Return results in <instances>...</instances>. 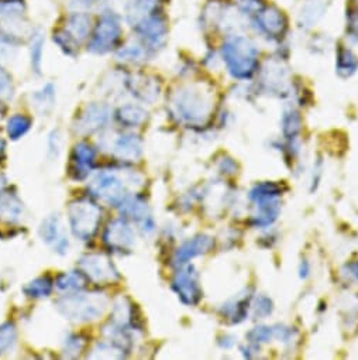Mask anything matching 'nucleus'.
<instances>
[{
	"instance_id": "72a5a7b5",
	"label": "nucleus",
	"mask_w": 358,
	"mask_h": 360,
	"mask_svg": "<svg viewBox=\"0 0 358 360\" xmlns=\"http://www.w3.org/2000/svg\"><path fill=\"white\" fill-rule=\"evenodd\" d=\"M75 2L81 6H85V8H95L100 4H105V0H75Z\"/></svg>"
},
{
	"instance_id": "2f4dec72",
	"label": "nucleus",
	"mask_w": 358,
	"mask_h": 360,
	"mask_svg": "<svg viewBox=\"0 0 358 360\" xmlns=\"http://www.w3.org/2000/svg\"><path fill=\"white\" fill-rule=\"evenodd\" d=\"M257 305H260V308H258V307H256L257 315L265 316V315L271 314V311H272V307H271V301H270L268 298H265V297H261V298L257 301Z\"/></svg>"
},
{
	"instance_id": "b1692460",
	"label": "nucleus",
	"mask_w": 358,
	"mask_h": 360,
	"mask_svg": "<svg viewBox=\"0 0 358 360\" xmlns=\"http://www.w3.org/2000/svg\"><path fill=\"white\" fill-rule=\"evenodd\" d=\"M130 84L133 85L131 86V91L133 94H135L142 101H151L154 99L157 95H158V89L155 86L151 88V81H147V79H135V81H130Z\"/></svg>"
},
{
	"instance_id": "473e14b6",
	"label": "nucleus",
	"mask_w": 358,
	"mask_h": 360,
	"mask_svg": "<svg viewBox=\"0 0 358 360\" xmlns=\"http://www.w3.org/2000/svg\"><path fill=\"white\" fill-rule=\"evenodd\" d=\"M344 274L347 276V278L354 280V281H358V262L351 263V264H347Z\"/></svg>"
},
{
	"instance_id": "2eb2a0df",
	"label": "nucleus",
	"mask_w": 358,
	"mask_h": 360,
	"mask_svg": "<svg viewBox=\"0 0 358 360\" xmlns=\"http://www.w3.org/2000/svg\"><path fill=\"white\" fill-rule=\"evenodd\" d=\"M113 154L120 160H137L141 155L140 139L134 134H120L113 141Z\"/></svg>"
},
{
	"instance_id": "f3484780",
	"label": "nucleus",
	"mask_w": 358,
	"mask_h": 360,
	"mask_svg": "<svg viewBox=\"0 0 358 360\" xmlns=\"http://www.w3.org/2000/svg\"><path fill=\"white\" fill-rule=\"evenodd\" d=\"M121 205H123V214L131 218L133 221L141 222L144 225L148 219H151L147 212L145 202L140 198H130L127 201H123Z\"/></svg>"
},
{
	"instance_id": "7ed1b4c3",
	"label": "nucleus",
	"mask_w": 358,
	"mask_h": 360,
	"mask_svg": "<svg viewBox=\"0 0 358 360\" xmlns=\"http://www.w3.org/2000/svg\"><path fill=\"white\" fill-rule=\"evenodd\" d=\"M69 224L74 235L81 240H89L98 231L100 222V210L89 201H77L68 210Z\"/></svg>"
},
{
	"instance_id": "20e7f679",
	"label": "nucleus",
	"mask_w": 358,
	"mask_h": 360,
	"mask_svg": "<svg viewBox=\"0 0 358 360\" xmlns=\"http://www.w3.org/2000/svg\"><path fill=\"white\" fill-rule=\"evenodd\" d=\"M120 36L121 26L119 16L114 15V12H106L98 20L88 50L95 54H106L116 47Z\"/></svg>"
},
{
	"instance_id": "9d476101",
	"label": "nucleus",
	"mask_w": 358,
	"mask_h": 360,
	"mask_svg": "<svg viewBox=\"0 0 358 360\" xmlns=\"http://www.w3.org/2000/svg\"><path fill=\"white\" fill-rule=\"evenodd\" d=\"M105 242L109 248L119 252L128 250L134 243V233L124 221L117 219L107 226L105 232Z\"/></svg>"
},
{
	"instance_id": "a878e982",
	"label": "nucleus",
	"mask_w": 358,
	"mask_h": 360,
	"mask_svg": "<svg viewBox=\"0 0 358 360\" xmlns=\"http://www.w3.org/2000/svg\"><path fill=\"white\" fill-rule=\"evenodd\" d=\"M144 51L138 46H126L119 50L117 58L121 61H128V63H137L142 60Z\"/></svg>"
},
{
	"instance_id": "39448f33",
	"label": "nucleus",
	"mask_w": 358,
	"mask_h": 360,
	"mask_svg": "<svg viewBox=\"0 0 358 360\" xmlns=\"http://www.w3.org/2000/svg\"><path fill=\"white\" fill-rule=\"evenodd\" d=\"M172 106L178 117L188 123H201L208 116L209 102L206 98L194 89H183L178 92Z\"/></svg>"
},
{
	"instance_id": "0eeeda50",
	"label": "nucleus",
	"mask_w": 358,
	"mask_h": 360,
	"mask_svg": "<svg viewBox=\"0 0 358 360\" xmlns=\"http://www.w3.org/2000/svg\"><path fill=\"white\" fill-rule=\"evenodd\" d=\"M79 269L95 283H112L119 278L117 270L105 255H86L79 260Z\"/></svg>"
},
{
	"instance_id": "4be33fe9",
	"label": "nucleus",
	"mask_w": 358,
	"mask_h": 360,
	"mask_svg": "<svg viewBox=\"0 0 358 360\" xmlns=\"http://www.w3.org/2000/svg\"><path fill=\"white\" fill-rule=\"evenodd\" d=\"M32 127V119L23 115H15L8 122V134L11 139L18 140L23 137Z\"/></svg>"
},
{
	"instance_id": "6e6552de",
	"label": "nucleus",
	"mask_w": 358,
	"mask_h": 360,
	"mask_svg": "<svg viewBox=\"0 0 358 360\" xmlns=\"http://www.w3.org/2000/svg\"><path fill=\"white\" fill-rule=\"evenodd\" d=\"M172 287L179 295V298L183 300V302L188 305L197 304L201 298L198 273L192 266H188L187 269L178 271V274L173 278Z\"/></svg>"
},
{
	"instance_id": "4468645a",
	"label": "nucleus",
	"mask_w": 358,
	"mask_h": 360,
	"mask_svg": "<svg viewBox=\"0 0 358 360\" xmlns=\"http://www.w3.org/2000/svg\"><path fill=\"white\" fill-rule=\"evenodd\" d=\"M137 33L151 47H157L164 41L165 27L157 18H144L137 23Z\"/></svg>"
},
{
	"instance_id": "5701e85b",
	"label": "nucleus",
	"mask_w": 358,
	"mask_h": 360,
	"mask_svg": "<svg viewBox=\"0 0 358 360\" xmlns=\"http://www.w3.org/2000/svg\"><path fill=\"white\" fill-rule=\"evenodd\" d=\"M54 43L58 44V47L68 56H74L78 50V41L64 29V30H58L57 33H54Z\"/></svg>"
},
{
	"instance_id": "a211bd4d",
	"label": "nucleus",
	"mask_w": 358,
	"mask_h": 360,
	"mask_svg": "<svg viewBox=\"0 0 358 360\" xmlns=\"http://www.w3.org/2000/svg\"><path fill=\"white\" fill-rule=\"evenodd\" d=\"M26 12L25 0H0V19L15 22Z\"/></svg>"
},
{
	"instance_id": "f8f14e48",
	"label": "nucleus",
	"mask_w": 358,
	"mask_h": 360,
	"mask_svg": "<svg viewBox=\"0 0 358 360\" xmlns=\"http://www.w3.org/2000/svg\"><path fill=\"white\" fill-rule=\"evenodd\" d=\"M40 235H41L43 240L47 245L53 246L57 253L64 255L67 252L68 240L61 231V224H60L58 217H50L46 221H43L41 228H40Z\"/></svg>"
},
{
	"instance_id": "423d86ee",
	"label": "nucleus",
	"mask_w": 358,
	"mask_h": 360,
	"mask_svg": "<svg viewBox=\"0 0 358 360\" xmlns=\"http://www.w3.org/2000/svg\"><path fill=\"white\" fill-rule=\"evenodd\" d=\"M92 194L107 205H119L124 201L123 179L114 174L103 171L98 174L91 183Z\"/></svg>"
},
{
	"instance_id": "c756f323",
	"label": "nucleus",
	"mask_w": 358,
	"mask_h": 360,
	"mask_svg": "<svg viewBox=\"0 0 358 360\" xmlns=\"http://www.w3.org/2000/svg\"><path fill=\"white\" fill-rule=\"evenodd\" d=\"M12 77L4 68H0V102L9 99L12 96Z\"/></svg>"
},
{
	"instance_id": "1a4fd4ad",
	"label": "nucleus",
	"mask_w": 358,
	"mask_h": 360,
	"mask_svg": "<svg viewBox=\"0 0 358 360\" xmlns=\"http://www.w3.org/2000/svg\"><path fill=\"white\" fill-rule=\"evenodd\" d=\"M110 119V109L106 105L93 103L86 106L78 120V130L81 133H92L103 127Z\"/></svg>"
},
{
	"instance_id": "412c9836",
	"label": "nucleus",
	"mask_w": 358,
	"mask_h": 360,
	"mask_svg": "<svg viewBox=\"0 0 358 360\" xmlns=\"http://www.w3.org/2000/svg\"><path fill=\"white\" fill-rule=\"evenodd\" d=\"M25 294L32 298H41V297H48L53 291V281L48 277H39L29 283L23 288Z\"/></svg>"
},
{
	"instance_id": "dca6fc26",
	"label": "nucleus",
	"mask_w": 358,
	"mask_h": 360,
	"mask_svg": "<svg viewBox=\"0 0 358 360\" xmlns=\"http://www.w3.org/2000/svg\"><path fill=\"white\" fill-rule=\"evenodd\" d=\"M65 30L79 43L89 36L91 32V18L85 13H72L67 19Z\"/></svg>"
},
{
	"instance_id": "f257e3e1",
	"label": "nucleus",
	"mask_w": 358,
	"mask_h": 360,
	"mask_svg": "<svg viewBox=\"0 0 358 360\" xmlns=\"http://www.w3.org/2000/svg\"><path fill=\"white\" fill-rule=\"evenodd\" d=\"M107 300L100 294H75L57 301L60 312L75 322L98 319L106 309Z\"/></svg>"
},
{
	"instance_id": "6ab92c4d",
	"label": "nucleus",
	"mask_w": 358,
	"mask_h": 360,
	"mask_svg": "<svg viewBox=\"0 0 358 360\" xmlns=\"http://www.w3.org/2000/svg\"><path fill=\"white\" fill-rule=\"evenodd\" d=\"M147 117V113L134 105H126L123 108H120L119 113H117V119L121 124H126L128 127H134L141 124Z\"/></svg>"
},
{
	"instance_id": "bb28decb",
	"label": "nucleus",
	"mask_w": 358,
	"mask_h": 360,
	"mask_svg": "<svg viewBox=\"0 0 358 360\" xmlns=\"http://www.w3.org/2000/svg\"><path fill=\"white\" fill-rule=\"evenodd\" d=\"M43 57V37L37 34L32 41V67L36 72H40Z\"/></svg>"
},
{
	"instance_id": "ddd939ff",
	"label": "nucleus",
	"mask_w": 358,
	"mask_h": 360,
	"mask_svg": "<svg viewBox=\"0 0 358 360\" xmlns=\"http://www.w3.org/2000/svg\"><path fill=\"white\" fill-rule=\"evenodd\" d=\"M212 246H213V239L209 236L204 235V236L194 238V239L185 242L181 248L178 249L175 260L179 264H185L191 259H194L199 255L208 253L212 249Z\"/></svg>"
},
{
	"instance_id": "9b49d317",
	"label": "nucleus",
	"mask_w": 358,
	"mask_h": 360,
	"mask_svg": "<svg viewBox=\"0 0 358 360\" xmlns=\"http://www.w3.org/2000/svg\"><path fill=\"white\" fill-rule=\"evenodd\" d=\"M95 161V150L86 144L79 143L75 146L71 155V175L75 179H84L89 175Z\"/></svg>"
},
{
	"instance_id": "393cba45",
	"label": "nucleus",
	"mask_w": 358,
	"mask_h": 360,
	"mask_svg": "<svg viewBox=\"0 0 358 360\" xmlns=\"http://www.w3.org/2000/svg\"><path fill=\"white\" fill-rule=\"evenodd\" d=\"M16 343V328L8 322L0 325V353H5Z\"/></svg>"
},
{
	"instance_id": "c85d7f7f",
	"label": "nucleus",
	"mask_w": 358,
	"mask_h": 360,
	"mask_svg": "<svg viewBox=\"0 0 358 360\" xmlns=\"http://www.w3.org/2000/svg\"><path fill=\"white\" fill-rule=\"evenodd\" d=\"M34 98V103L37 106H53L54 103V89H53V85H47L46 88H43L41 91L36 92L33 95Z\"/></svg>"
},
{
	"instance_id": "7c9ffc66",
	"label": "nucleus",
	"mask_w": 358,
	"mask_h": 360,
	"mask_svg": "<svg viewBox=\"0 0 358 360\" xmlns=\"http://www.w3.org/2000/svg\"><path fill=\"white\" fill-rule=\"evenodd\" d=\"M84 340L81 338H71L68 339V343H67V353H68V357H74L77 356L82 349H84Z\"/></svg>"
},
{
	"instance_id": "aec40b11",
	"label": "nucleus",
	"mask_w": 358,
	"mask_h": 360,
	"mask_svg": "<svg viewBox=\"0 0 358 360\" xmlns=\"http://www.w3.org/2000/svg\"><path fill=\"white\" fill-rule=\"evenodd\" d=\"M55 285L58 287V290L61 291H77L85 287V278L79 271H69V273H64L61 274L57 281Z\"/></svg>"
},
{
	"instance_id": "cd10ccee",
	"label": "nucleus",
	"mask_w": 358,
	"mask_h": 360,
	"mask_svg": "<svg viewBox=\"0 0 358 360\" xmlns=\"http://www.w3.org/2000/svg\"><path fill=\"white\" fill-rule=\"evenodd\" d=\"M284 133L285 136H288L289 139L293 137L299 130H300V119L295 112L286 113V116L284 117Z\"/></svg>"
},
{
	"instance_id": "f03ea898",
	"label": "nucleus",
	"mask_w": 358,
	"mask_h": 360,
	"mask_svg": "<svg viewBox=\"0 0 358 360\" xmlns=\"http://www.w3.org/2000/svg\"><path fill=\"white\" fill-rule=\"evenodd\" d=\"M279 195H281L279 187L272 183L257 184L250 191V200L256 204V210H257L254 219L258 226H268L278 218Z\"/></svg>"
}]
</instances>
